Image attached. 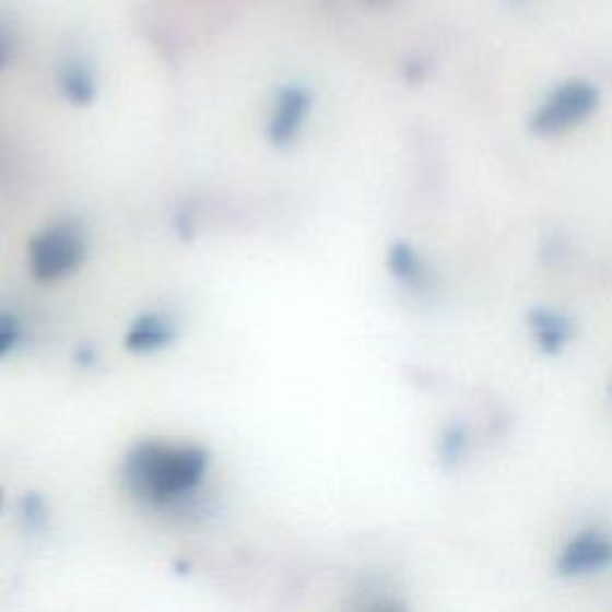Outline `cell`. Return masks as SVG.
Instances as JSON below:
<instances>
[{"label": "cell", "instance_id": "6da1fadb", "mask_svg": "<svg viewBox=\"0 0 612 612\" xmlns=\"http://www.w3.org/2000/svg\"><path fill=\"white\" fill-rule=\"evenodd\" d=\"M130 474L142 493L170 501L197 486L203 476V457L189 448H146L132 459Z\"/></svg>", "mask_w": 612, "mask_h": 612}, {"label": "cell", "instance_id": "8992f818", "mask_svg": "<svg viewBox=\"0 0 612 612\" xmlns=\"http://www.w3.org/2000/svg\"><path fill=\"white\" fill-rule=\"evenodd\" d=\"M304 110H306L304 94L302 92H285L283 98H280V106H278L275 127L280 132L295 130V125L302 120Z\"/></svg>", "mask_w": 612, "mask_h": 612}, {"label": "cell", "instance_id": "7a4b0ae2", "mask_svg": "<svg viewBox=\"0 0 612 612\" xmlns=\"http://www.w3.org/2000/svg\"><path fill=\"white\" fill-rule=\"evenodd\" d=\"M598 106V89L589 82L574 80L548 96L531 115V132L541 137L563 134L584 122Z\"/></svg>", "mask_w": 612, "mask_h": 612}, {"label": "cell", "instance_id": "ba28073f", "mask_svg": "<svg viewBox=\"0 0 612 612\" xmlns=\"http://www.w3.org/2000/svg\"><path fill=\"white\" fill-rule=\"evenodd\" d=\"M390 268H392V273L400 275L402 280H412L419 273L416 254L407 245H398L390 254Z\"/></svg>", "mask_w": 612, "mask_h": 612}, {"label": "cell", "instance_id": "277c9868", "mask_svg": "<svg viewBox=\"0 0 612 612\" xmlns=\"http://www.w3.org/2000/svg\"><path fill=\"white\" fill-rule=\"evenodd\" d=\"M529 330L539 344V350L545 354H560L565 348L567 342L572 340L574 333V326L565 314L553 311V309H531L529 311Z\"/></svg>", "mask_w": 612, "mask_h": 612}, {"label": "cell", "instance_id": "3957f363", "mask_svg": "<svg viewBox=\"0 0 612 612\" xmlns=\"http://www.w3.org/2000/svg\"><path fill=\"white\" fill-rule=\"evenodd\" d=\"M612 565V541L603 533H581L560 553L555 569L560 577H586Z\"/></svg>", "mask_w": 612, "mask_h": 612}, {"label": "cell", "instance_id": "52a82bcc", "mask_svg": "<svg viewBox=\"0 0 612 612\" xmlns=\"http://www.w3.org/2000/svg\"><path fill=\"white\" fill-rule=\"evenodd\" d=\"M467 452V433L464 428H459V426H452L445 431V436L440 440V455L443 459L448 464H457L459 459L464 457Z\"/></svg>", "mask_w": 612, "mask_h": 612}, {"label": "cell", "instance_id": "5b68a950", "mask_svg": "<svg viewBox=\"0 0 612 612\" xmlns=\"http://www.w3.org/2000/svg\"><path fill=\"white\" fill-rule=\"evenodd\" d=\"M80 257V245L70 233L46 235L42 245L34 247V266L38 273L54 278L68 268Z\"/></svg>", "mask_w": 612, "mask_h": 612}, {"label": "cell", "instance_id": "9c48e42d", "mask_svg": "<svg viewBox=\"0 0 612 612\" xmlns=\"http://www.w3.org/2000/svg\"><path fill=\"white\" fill-rule=\"evenodd\" d=\"M10 58V48H8V38H5V34L0 32V66H3V62Z\"/></svg>", "mask_w": 612, "mask_h": 612}, {"label": "cell", "instance_id": "30bf717a", "mask_svg": "<svg viewBox=\"0 0 612 612\" xmlns=\"http://www.w3.org/2000/svg\"><path fill=\"white\" fill-rule=\"evenodd\" d=\"M610 398H612V380H610Z\"/></svg>", "mask_w": 612, "mask_h": 612}]
</instances>
